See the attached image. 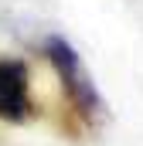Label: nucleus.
Listing matches in <instances>:
<instances>
[{
	"label": "nucleus",
	"mask_w": 143,
	"mask_h": 146,
	"mask_svg": "<svg viewBox=\"0 0 143 146\" xmlns=\"http://www.w3.org/2000/svg\"><path fill=\"white\" fill-rule=\"evenodd\" d=\"M44 58L55 65V72H58L61 85H65V92H68V99L75 102V109L82 112V115H96L102 102H99L96 82L89 78L85 65H82V58H78V51L72 48L65 37L51 34L48 41H44Z\"/></svg>",
	"instance_id": "nucleus-1"
},
{
	"label": "nucleus",
	"mask_w": 143,
	"mask_h": 146,
	"mask_svg": "<svg viewBox=\"0 0 143 146\" xmlns=\"http://www.w3.org/2000/svg\"><path fill=\"white\" fill-rule=\"evenodd\" d=\"M31 112V82L17 58H0V119L21 122Z\"/></svg>",
	"instance_id": "nucleus-2"
}]
</instances>
